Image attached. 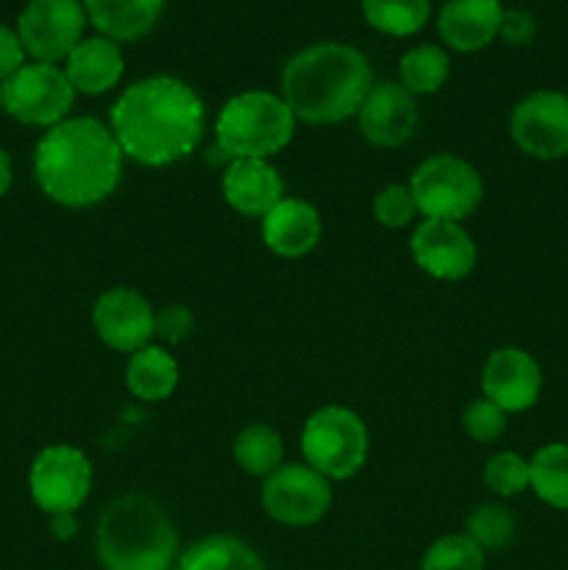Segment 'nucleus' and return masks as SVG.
<instances>
[{"instance_id":"obj_20","label":"nucleus","mask_w":568,"mask_h":570,"mask_svg":"<svg viewBox=\"0 0 568 570\" xmlns=\"http://www.w3.org/2000/svg\"><path fill=\"white\" fill-rule=\"evenodd\" d=\"M126 72L120 42L109 37H84L65 59V76L81 95H104L120 83Z\"/></svg>"},{"instance_id":"obj_11","label":"nucleus","mask_w":568,"mask_h":570,"mask_svg":"<svg viewBox=\"0 0 568 570\" xmlns=\"http://www.w3.org/2000/svg\"><path fill=\"white\" fill-rule=\"evenodd\" d=\"M87 11L81 0H28L17 20V37L33 61L59 65L84 39Z\"/></svg>"},{"instance_id":"obj_18","label":"nucleus","mask_w":568,"mask_h":570,"mask_svg":"<svg viewBox=\"0 0 568 570\" xmlns=\"http://www.w3.org/2000/svg\"><path fill=\"white\" fill-rule=\"evenodd\" d=\"M505 6L499 0H445L438 17V33L451 50L473 53L499 37Z\"/></svg>"},{"instance_id":"obj_38","label":"nucleus","mask_w":568,"mask_h":570,"mask_svg":"<svg viewBox=\"0 0 568 570\" xmlns=\"http://www.w3.org/2000/svg\"><path fill=\"white\" fill-rule=\"evenodd\" d=\"M0 109H3V87H0Z\"/></svg>"},{"instance_id":"obj_7","label":"nucleus","mask_w":568,"mask_h":570,"mask_svg":"<svg viewBox=\"0 0 568 570\" xmlns=\"http://www.w3.org/2000/svg\"><path fill=\"white\" fill-rule=\"evenodd\" d=\"M368 429L356 412L345 406H323L312 412L301 432V454L306 465L326 476L329 482H343L354 476L368 460Z\"/></svg>"},{"instance_id":"obj_13","label":"nucleus","mask_w":568,"mask_h":570,"mask_svg":"<svg viewBox=\"0 0 568 570\" xmlns=\"http://www.w3.org/2000/svg\"><path fill=\"white\" fill-rule=\"evenodd\" d=\"M410 256L427 276L460 282L477 267V243L460 223L423 220L410 237Z\"/></svg>"},{"instance_id":"obj_12","label":"nucleus","mask_w":568,"mask_h":570,"mask_svg":"<svg viewBox=\"0 0 568 570\" xmlns=\"http://www.w3.org/2000/svg\"><path fill=\"white\" fill-rule=\"evenodd\" d=\"M510 134L532 159L555 161L568 156V95L538 89L518 100L510 115Z\"/></svg>"},{"instance_id":"obj_26","label":"nucleus","mask_w":568,"mask_h":570,"mask_svg":"<svg viewBox=\"0 0 568 570\" xmlns=\"http://www.w3.org/2000/svg\"><path fill=\"white\" fill-rule=\"evenodd\" d=\"M449 78V53L440 45H418L399 61V83L410 95H434Z\"/></svg>"},{"instance_id":"obj_6","label":"nucleus","mask_w":568,"mask_h":570,"mask_svg":"<svg viewBox=\"0 0 568 570\" xmlns=\"http://www.w3.org/2000/svg\"><path fill=\"white\" fill-rule=\"evenodd\" d=\"M407 187L415 198L418 215L427 220H466L479 209L484 195L477 167L454 154H434L423 159L412 170Z\"/></svg>"},{"instance_id":"obj_37","label":"nucleus","mask_w":568,"mask_h":570,"mask_svg":"<svg viewBox=\"0 0 568 570\" xmlns=\"http://www.w3.org/2000/svg\"><path fill=\"white\" fill-rule=\"evenodd\" d=\"M11 178H14L11 176V159L6 156V150L0 148V198L11 189Z\"/></svg>"},{"instance_id":"obj_8","label":"nucleus","mask_w":568,"mask_h":570,"mask_svg":"<svg viewBox=\"0 0 568 570\" xmlns=\"http://www.w3.org/2000/svg\"><path fill=\"white\" fill-rule=\"evenodd\" d=\"M0 87H3L6 115L22 126L37 128H53L67 120L78 95L70 78L65 76V67L42 65V61L22 65Z\"/></svg>"},{"instance_id":"obj_28","label":"nucleus","mask_w":568,"mask_h":570,"mask_svg":"<svg viewBox=\"0 0 568 570\" xmlns=\"http://www.w3.org/2000/svg\"><path fill=\"white\" fill-rule=\"evenodd\" d=\"M518 523L516 515L507 510L505 504H479L477 510L468 515L466 534L479 546L482 551H501L516 540Z\"/></svg>"},{"instance_id":"obj_14","label":"nucleus","mask_w":568,"mask_h":570,"mask_svg":"<svg viewBox=\"0 0 568 570\" xmlns=\"http://www.w3.org/2000/svg\"><path fill=\"white\" fill-rule=\"evenodd\" d=\"M154 306L143 293L131 287H115L98 295L92 306V323L100 343L120 354L150 345L154 337Z\"/></svg>"},{"instance_id":"obj_30","label":"nucleus","mask_w":568,"mask_h":570,"mask_svg":"<svg viewBox=\"0 0 568 570\" xmlns=\"http://www.w3.org/2000/svg\"><path fill=\"white\" fill-rule=\"evenodd\" d=\"M482 479L490 493L501 495V499L521 495L523 490H529V460H523L516 451H499L488 460Z\"/></svg>"},{"instance_id":"obj_22","label":"nucleus","mask_w":568,"mask_h":570,"mask_svg":"<svg viewBox=\"0 0 568 570\" xmlns=\"http://www.w3.org/2000/svg\"><path fill=\"white\" fill-rule=\"evenodd\" d=\"M126 387L131 390L134 399L145 404L170 399L173 390L178 387V362L176 356L159 345H145L134 351L126 367Z\"/></svg>"},{"instance_id":"obj_9","label":"nucleus","mask_w":568,"mask_h":570,"mask_svg":"<svg viewBox=\"0 0 568 570\" xmlns=\"http://www.w3.org/2000/svg\"><path fill=\"white\" fill-rule=\"evenodd\" d=\"M31 499L45 515L76 512L92 490V465L76 445L56 443L37 454L28 471Z\"/></svg>"},{"instance_id":"obj_4","label":"nucleus","mask_w":568,"mask_h":570,"mask_svg":"<svg viewBox=\"0 0 568 570\" xmlns=\"http://www.w3.org/2000/svg\"><path fill=\"white\" fill-rule=\"evenodd\" d=\"M176 551V523L154 495L123 493L100 512L95 554L104 570H170Z\"/></svg>"},{"instance_id":"obj_3","label":"nucleus","mask_w":568,"mask_h":570,"mask_svg":"<svg viewBox=\"0 0 568 570\" xmlns=\"http://www.w3.org/2000/svg\"><path fill=\"white\" fill-rule=\"evenodd\" d=\"M373 87L365 53L343 42H317L298 50L282 67V98L295 120L337 126L356 115Z\"/></svg>"},{"instance_id":"obj_5","label":"nucleus","mask_w":568,"mask_h":570,"mask_svg":"<svg viewBox=\"0 0 568 570\" xmlns=\"http://www.w3.org/2000/svg\"><path fill=\"white\" fill-rule=\"evenodd\" d=\"M295 115L282 95L248 89L223 104L215 120V148L226 167L237 159H271L290 145Z\"/></svg>"},{"instance_id":"obj_36","label":"nucleus","mask_w":568,"mask_h":570,"mask_svg":"<svg viewBox=\"0 0 568 570\" xmlns=\"http://www.w3.org/2000/svg\"><path fill=\"white\" fill-rule=\"evenodd\" d=\"M50 518V534H53L56 540H72L78 532V518L76 512H59V515H48Z\"/></svg>"},{"instance_id":"obj_2","label":"nucleus","mask_w":568,"mask_h":570,"mask_svg":"<svg viewBox=\"0 0 568 570\" xmlns=\"http://www.w3.org/2000/svg\"><path fill=\"white\" fill-rule=\"evenodd\" d=\"M123 161L126 156L106 122L67 117L48 128L33 148V178L53 204L89 209L120 187Z\"/></svg>"},{"instance_id":"obj_27","label":"nucleus","mask_w":568,"mask_h":570,"mask_svg":"<svg viewBox=\"0 0 568 570\" xmlns=\"http://www.w3.org/2000/svg\"><path fill=\"white\" fill-rule=\"evenodd\" d=\"M362 14L379 33L412 37L427 26L429 0H362Z\"/></svg>"},{"instance_id":"obj_15","label":"nucleus","mask_w":568,"mask_h":570,"mask_svg":"<svg viewBox=\"0 0 568 570\" xmlns=\"http://www.w3.org/2000/svg\"><path fill=\"white\" fill-rule=\"evenodd\" d=\"M356 122H360L362 137L373 148H401L410 142L418 128L415 95H410L395 81L373 83L356 111Z\"/></svg>"},{"instance_id":"obj_34","label":"nucleus","mask_w":568,"mask_h":570,"mask_svg":"<svg viewBox=\"0 0 568 570\" xmlns=\"http://www.w3.org/2000/svg\"><path fill=\"white\" fill-rule=\"evenodd\" d=\"M535 31H538V22L529 11L523 9H505V17H501L499 37L505 39L512 48H523L535 39Z\"/></svg>"},{"instance_id":"obj_10","label":"nucleus","mask_w":568,"mask_h":570,"mask_svg":"<svg viewBox=\"0 0 568 570\" xmlns=\"http://www.w3.org/2000/svg\"><path fill=\"white\" fill-rule=\"evenodd\" d=\"M262 510L282 527H312L332 507V482L306 462H284L262 482Z\"/></svg>"},{"instance_id":"obj_35","label":"nucleus","mask_w":568,"mask_h":570,"mask_svg":"<svg viewBox=\"0 0 568 570\" xmlns=\"http://www.w3.org/2000/svg\"><path fill=\"white\" fill-rule=\"evenodd\" d=\"M26 48H22L20 37H17L14 28L0 26V83L6 78L14 76L22 65H26Z\"/></svg>"},{"instance_id":"obj_32","label":"nucleus","mask_w":568,"mask_h":570,"mask_svg":"<svg viewBox=\"0 0 568 570\" xmlns=\"http://www.w3.org/2000/svg\"><path fill=\"white\" fill-rule=\"evenodd\" d=\"M462 429L473 443H496L507 432V412L499 410L493 401L477 399L462 412Z\"/></svg>"},{"instance_id":"obj_24","label":"nucleus","mask_w":568,"mask_h":570,"mask_svg":"<svg viewBox=\"0 0 568 570\" xmlns=\"http://www.w3.org/2000/svg\"><path fill=\"white\" fill-rule=\"evenodd\" d=\"M232 454L239 471L256 479H267L284 465V443L276 429L267 426V423H248L245 429H239Z\"/></svg>"},{"instance_id":"obj_21","label":"nucleus","mask_w":568,"mask_h":570,"mask_svg":"<svg viewBox=\"0 0 568 570\" xmlns=\"http://www.w3.org/2000/svg\"><path fill=\"white\" fill-rule=\"evenodd\" d=\"M167 0H84L87 20L115 42H137L159 22Z\"/></svg>"},{"instance_id":"obj_29","label":"nucleus","mask_w":568,"mask_h":570,"mask_svg":"<svg viewBox=\"0 0 568 570\" xmlns=\"http://www.w3.org/2000/svg\"><path fill=\"white\" fill-rule=\"evenodd\" d=\"M421 570H484V551L468 534H445L429 546Z\"/></svg>"},{"instance_id":"obj_33","label":"nucleus","mask_w":568,"mask_h":570,"mask_svg":"<svg viewBox=\"0 0 568 570\" xmlns=\"http://www.w3.org/2000/svg\"><path fill=\"white\" fill-rule=\"evenodd\" d=\"M195 315L184 304H167L154 312V337L167 345H182L184 340L193 337Z\"/></svg>"},{"instance_id":"obj_25","label":"nucleus","mask_w":568,"mask_h":570,"mask_svg":"<svg viewBox=\"0 0 568 570\" xmlns=\"http://www.w3.org/2000/svg\"><path fill=\"white\" fill-rule=\"evenodd\" d=\"M529 488L551 510L568 512V443H549L529 460Z\"/></svg>"},{"instance_id":"obj_17","label":"nucleus","mask_w":568,"mask_h":570,"mask_svg":"<svg viewBox=\"0 0 568 570\" xmlns=\"http://www.w3.org/2000/svg\"><path fill=\"white\" fill-rule=\"evenodd\" d=\"M323 223L312 204L301 198H282L262 217V243L282 259H301L321 243Z\"/></svg>"},{"instance_id":"obj_23","label":"nucleus","mask_w":568,"mask_h":570,"mask_svg":"<svg viewBox=\"0 0 568 570\" xmlns=\"http://www.w3.org/2000/svg\"><path fill=\"white\" fill-rule=\"evenodd\" d=\"M176 570H265L262 557L245 540L212 534L178 557Z\"/></svg>"},{"instance_id":"obj_19","label":"nucleus","mask_w":568,"mask_h":570,"mask_svg":"<svg viewBox=\"0 0 568 570\" xmlns=\"http://www.w3.org/2000/svg\"><path fill=\"white\" fill-rule=\"evenodd\" d=\"M223 198L245 217H265L284 198V178L267 159H237L223 173Z\"/></svg>"},{"instance_id":"obj_31","label":"nucleus","mask_w":568,"mask_h":570,"mask_svg":"<svg viewBox=\"0 0 568 570\" xmlns=\"http://www.w3.org/2000/svg\"><path fill=\"white\" fill-rule=\"evenodd\" d=\"M418 215L415 198H412L410 187L407 184H388L384 189H379V195L373 198V217H376L379 226L384 228H407Z\"/></svg>"},{"instance_id":"obj_1","label":"nucleus","mask_w":568,"mask_h":570,"mask_svg":"<svg viewBox=\"0 0 568 570\" xmlns=\"http://www.w3.org/2000/svg\"><path fill=\"white\" fill-rule=\"evenodd\" d=\"M109 128L126 159L167 167L195 154L204 139L206 106L182 78L148 76L123 89L109 111Z\"/></svg>"},{"instance_id":"obj_16","label":"nucleus","mask_w":568,"mask_h":570,"mask_svg":"<svg viewBox=\"0 0 568 570\" xmlns=\"http://www.w3.org/2000/svg\"><path fill=\"white\" fill-rule=\"evenodd\" d=\"M543 373L538 360L523 348H496L482 367V393L499 410L527 412L538 404Z\"/></svg>"}]
</instances>
